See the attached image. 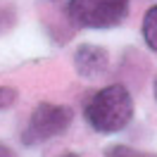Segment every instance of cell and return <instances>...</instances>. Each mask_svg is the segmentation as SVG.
I'll list each match as a JSON object with an SVG mask.
<instances>
[{"instance_id": "cell-1", "label": "cell", "mask_w": 157, "mask_h": 157, "mask_svg": "<svg viewBox=\"0 0 157 157\" xmlns=\"http://www.w3.org/2000/svg\"><path fill=\"white\" fill-rule=\"evenodd\" d=\"M133 100L124 86L112 83L98 90L83 107V117L98 133H117L131 121Z\"/></svg>"}, {"instance_id": "cell-2", "label": "cell", "mask_w": 157, "mask_h": 157, "mask_svg": "<svg viewBox=\"0 0 157 157\" xmlns=\"http://www.w3.org/2000/svg\"><path fill=\"white\" fill-rule=\"evenodd\" d=\"M128 0H69V17L86 29H109L121 24Z\"/></svg>"}, {"instance_id": "cell-3", "label": "cell", "mask_w": 157, "mask_h": 157, "mask_svg": "<svg viewBox=\"0 0 157 157\" xmlns=\"http://www.w3.org/2000/svg\"><path fill=\"white\" fill-rule=\"evenodd\" d=\"M74 119V112L67 105H52V102H40L38 107L33 109L29 124L21 133V140L26 145H38L45 143L50 138L64 133Z\"/></svg>"}, {"instance_id": "cell-4", "label": "cell", "mask_w": 157, "mask_h": 157, "mask_svg": "<svg viewBox=\"0 0 157 157\" xmlns=\"http://www.w3.org/2000/svg\"><path fill=\"white\" fill-rule=\"evenodd\" d=\"M74 67H76L78 76H83V78L102 76L109 67V55L100 45H88V43L78 45L76 55H74Z\"/></svg>"}, {"instance_id": "cell-5", "label": "cell", "mask_w": 157, "mask_h": 157, "mask_svg": "<svg viewBox=\"0 0 157 157\" xmlns=\"http://www.w3.org/2000/svg\"><path fill=\"white\" fill-rule=\"evenodd\" d=\"M143 38H145L147 48L157 52V5L150 7L143 19Z\"/></svg>"}, {"instance_id": "cell-6", "label": "cell", "mask_w": 157, "mask_h": 157, "mask_svg": "<svg viewBox=\"0 0 157 157\" xmlns=\"http://www.w3.org/2000/svg\"><path fill=\"white\" fill-rule=\"evenodd\" d=\"M107 157H157V155L140 152V150H133L128 145H112V147H107Z\"/></svg>"}, {"instance_id": "cell-7", "label": "cell", "mask_w": 157, "mask_h": 157, "mask_svg": "<svg viewBox=\"0 0 157 157\" xmlns=\"http://www.w3.org/2000/svg\"><path fill=\"white\" fill-rule=\"evenodd\" d=\"M14 100H17V90L10 88V86H0V109L10 107Z\"/></svg>"}, {"instance_id": "cell-8", "label": "cell", "mask_w": 157, "mask_h": 157, "mask_svg": "<svg viewBox=\"0 0 157 157\" xmlns=\"http://www.w3.org/2000/svg\"><path fill=\"white\" fill-rule=\"evenodd\" d=\"M0 157H14V152H12L10 147H5V145H0Z\"/></svg>"}, {"instance_id": "cell-9", "label": "cell", "mask_w": 157, "mask_h": 157, "mask_svg": "<svg viewBox=\"0 0 157 157\" xmlns=\"http://www.w3.org/2000/svg\"><path fill=\"white\" fill-rule=\"evenodd\" d=\"M62 157H78V155H74V152H67V155H62Z\"/></svg>"}, {"instance_id": "cell-10", "label": "cell", "mask_w": 157, "mask_h": 157, "mask_svg": "<svg viewBox=\"0 0 157 157\" xmlns=\"http://www.w3.org/2000/svg\"><path fill=\"white\" fill-rule=\"evenodd\" d=\"M155 100H157V81H155Z\"/></svg>"}]
</instances>
